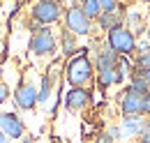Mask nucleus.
<instances>
[{
  "mask_svg": "<svg viewBox=\"0 0 150 143\" xmlns=\"http://www.w3.org/2000/svg\"><path fill=\"white\" fill-rule=\"evenodd\" d=\"M65 81L69 88H88L95 81V65L88 49H79V53L65 62Z\"/></svg>",
  "mask_w": 150,
  "mask_h": 143,
  "instance_id": "nucleus-1",
  "label": "nucleus"
},
{
  "mask_svg": "<svg viewBox=\"0 0 150 143\" xmlns=\"http://www.w3.org/2000/svg\"><path fill=\"white\" fill-rule=\"evenodd\" d=\"M136 35L132 33L127 25H118V28H113L106 33V46L113 49L115 53L120 55V58H132V55L136 53Z\"/></svg>",
  "mask_w": 150,
  "mask_h": 143,
  "instance_id": "nucleus-2",
  "label": "nucleus"
},
{
  "mask_svg": "<svg viewBox=\"0 0 150 143\" xmlns=\"http://www.w3.org/2000/svg\"><path fill=\"white\" fill-rule=\"evenodd\" d=\"M30 16L42 25H51L65 16V7L60 0H35V5L30 7Z\"/></svg>",
  "mask_w": 150,
  "mask_h": 143,
  "instance_id": "nucleus-3",
  "label": "nucleus"
},
{
  "mask_svg": "<svg viewBox=\"0 0 150 143\" xmlns=\"http://www.w3.org/2000/svg\"><path fill=\"white\" fill-rule=\"evenodd\" d=\"M62 21H65L62 28L69 30V33L76 35V37H90V33H93V28H95V23L81 12V7H72V5L65 9Z\"/></svg>",
  "mask_w": 150,
  "mask_h": 143,
  "instance_id": "nucleus-4",
  "label": "nucleus"
},
{
  "mask_svg": "<svg viewBox=\"0 0 150 143\" xmlns=\"http://www.w3.org/2000/svg\"><path fill=\"white\" fill-rule=\"evenodd\" d=\"M56 49H58V39L49 25L42 28L39 33H33V37H30V53L39 55V58H46V55L56 53Z\"/></svg>",
  "mask_w": 150,
  "mask_h": 143,
  "instance_id": "nucleus-5",
  "label": "nucleus"
},
{
  "mask_svg": "<svg viewBox=\"0 0 150 143\" xmlns=\"http://www.w3.org/2000/svg\"><path fill=\"white\" fill-rule=\"evenodd\" d=\"M0 132L9 139V141H21L25 136V122L19 118V113L14 111H2L0 113Z\"/></svg>",
  "mask_w": 150,
  "mask_h": 143,
  "instance_id": "nucleus-6",
  "label": "nucleus"
},
{
  "mask_svg": "<svg viewBox=\"0 0 150 143\" xmlns=\"http://www.w3.org/2000/svg\"><path fill=\"white\" fill-rule=\"evenodd\" d=\"M90 102H93V92H90V88H69L67 92H65V99H62L65 108L72 111V113L86 111V108L90 106Z\"/></svg>",
  "mask_w": 150,
  "mask_h": 143,
  "instance_id": "nucleus-7",
  "label": "nucleus"
},
{
  "mask_svg": "<svg viewBox=\"0 0 150 143\" xmlns=\"http://www.w3.org/2000/svg\"><path fill=\"white\" fill-rule=\"evenodd\" d=\"M12 97H14V106L19 111H35L37 108V88L33 83H19Z\"/></svg>",
  "mask_w": 150,
  "mask_h": 143,
  "instance_id": "nucleus-8",
  "label": "nucleus"
},
{
  "mask_svg": "<svg viewBox=\"0 0 150 143\" xmlns=\"http://www.w3.org/2000/svg\"><path fill=\"white\" fill-rule=\"evenodd\" d=\"M118 106H120V113L122 115H143V97L132 92L129 88H125L120 95H118Z\"/></svg>",
  "mask_w": 150,
  "mask_h": 143,
  "instance_id": "nucleus-9",
  "label": "nucleus"
},
{
  "mask_svg": "<svg viewBox=\"0 0 150 143\" xmlns=\"http://www.w3.org/2000/svg\"><path fill=\"white\" fill-rule=\"evenodd\" d=\"M118 62H120V55L115 53L113 49H109L106 44H102V46L97 49L95 58H93L95 74H97V72H106V69H115V67H118Z\"/></svg>",
  "mask_w": 150,
  "mask_h": 143,
  "instance_id": "nucleus-10",
  "label": "nucleus"
},
{
  "mask_svg": "<svg viewBox=\"0 0 150 143\" xmlns=\"http://www.w3.org/2000/svg\"><path fill=\"white\" fill-rule=\"evenodd\" d=\"M125 5H118V9L115 12H102L99 18L95 21V25L99 28V30H104V33H109L113 28H118V25H125Z\"/></svg>",
  "mask_w": 150,
  "mask_h": 143,
  "instance_id": "nucleus-11",
  "label": "nucleus"
},
{
  "mask_svg": "<svg viewBox=\"0 0 150 143\" xmlns=\"http://www.w3.org/2000/svg\"><path fill=\"white\" fill-rule=\"evenodd\" d=\"M146 115H122V120H120V129H122V136L125 139H132V141H136L139 136H141V132H143V127H146Z\"/></svg>",
  "mask_w": 150,
  "mask_h": 143,
  "instance_id": "nucleus-12",
  "label": "nucleus"
},
{
  "mask_svg": "<svg viewBox=\"0 0 150 143\" xmlns=\"http://www.w3.org/2000/svg\"><path fill=\"white\" fill-rule=\"evenodd\" d=\"M53 79L51 76H42V86L37 90V106H49L51 104V95H53Z\"/></svg>",
  "mask_w": 150,
  "mask_h": 143,
  "instance_id": "nucleus-13",
  "label": "nucleus"
},
{
  "mask_svg": "<svg viewBox=\"0 0 150 143\" xmlns=\"http://www.w3.org/2000/svg\"><path fill=\"white\" fill-rule=\"evenodd\" d=\"M60 46H62V55L69 60L72 55L79 53V44H76V35H72L69 30H65L62 28V33H60Z\"/></svg>",
  "mask_w": 150,
  "mask_h": 143,
  "instance_id": "nucleus-14",
  "label": "nucleus"
},
{
  "mask_svg": "<svg viewBox=\"0 0 150 143\" xmlns=\"http://www.w3.org/2000/svg\"><path fill=\"white\" fill-rule=\"evenodd\" d=\"M127 81H129V83H127V88H129L132 92H136V95H141V97L150 92V86H148V81L143 79V74H136V72H132Z\"/></svg>",
  "mask_w": 150,
  "mask_h": 143,
  "instance_id": "nucleus-15",
  "label": "nucleus"
},
{
  "mask_svg": "<svg viewBox=\"0 0 150 143\" xmlns=\"http://www.w3.org/2000/svg\"><path fill=\"white\" fill-rule=\"evenodd\" d=\"M79 7H81V12L90 18L93 23L99 18V14H102V7H99V2H97V0H81V5H79Z\"/></svg>",
  "mask_w": 150,
  "mask_h": 143,
  "instance_id": "nucleus-16",
  "label": "nucleus"
},
{
  "mask_svg": "<svg viewBox=\"0 0 150 143\" xmlns=\"http://www.w3.org/2000/svg\"><path fill=\"white\" fill-rule=\"evenodd\" d=\"M102 12H115L118 9V0H97Z\"/></svg>",
  "mask_w": 150,
  "mask_h": 143,
  "instance_id": "nucleus-17",
  "label": "nucleus"
},
{
  "mask_svg": "<svg viewBox=\"0 0 150 143\" xmlns=\"http://www.w3.org/2000/svg\"><path fill=\"white\" fill-rule=\"evenodd\" d=\"M134 143H150V118L146 120V127H143L141 136H139V139H136Z\"/></svg>",
  "mask_w": 150,
  "mask_h": 143,
  "instance_id": "nucleus-18",
  "label": "nucleus"
},
{
  "mask_svg": "<svg viewBox=\"0 0 150 143\" xmlns=\"http://www.w3.org/2000/svg\"><path fill=\"white\" fill-rule=\"evenodd\" d=\"M106 132L113 136V141H120V139H125L122 136V129H120V125H111V127H106Z\"/></svg>",
  "mask_w": 150,
  "mask_h": 143,
  "instance_id": "nucleus-19",
  "label": "nucleus"
},
{
  "mask_svg": "<svg viewBox=\"0 0 150 143\" xmlns=\"http://www.w3.org/2000/svg\"><path fill=\"white\" fill-rule=\"evenodd\" d=\"M95 143H115V141H113V136H111V134H109V132L104 129V132H99V134L95 136Z\"/></svg>",
  "mask_w": 150,
  "mask_h": 143,
  "instance_id": "nucleus-20",
  "label": "nucleus"
},
{
  "mask_svg": "<svg viewBox=\"0 0 150 143\" xmlns=\"http://www.w3.org/2000/svg\"><path fill=\"white\" fill-rule=\"evenodd\" d=\"M9 95H12V90H9V86L2 81V83H0V104H5V102L9 99Z\"/></svg>",
  "mask_w": 150,
  "mask_h": 143,
  "instance_id": "nucleus-21",
  "label": "nucleus"
},
{
  "mask_svg": "<svg viewBox=\"0 0 150 143\" xmlns=\"http://www.w3.org/2000/svg\"><path fill=\"white\" fill-rule=\"evenodd\" d=\"M146 118H150V92L148 95H143V111H141Z\"/></svg>",
  "mask_w": 150,
  "mask_h": 143,
  "instance_id": "nucleus-22",
  "label": "nucleus"
},
{
  "mask_svg": "<svg viewBox=\"0 0 150 143\" xmlns=\"http://www.w3.org/2000/svg\"><path fill=\"white\" fill-rule=\"evenodd\" d=\"M19 143H37V139H35V136H30V134H25V136H23Z\"/></svg>",
  "mask_w": 150,
  "mask_h": 143,
  "instance_id": "nucleus-23",
  "label": "nucleus"
},
{
  "mask_svg": "<svg viewBox=\"0 0 150 143\" xmlns=\"http://www.w3.org/2000/svg\"><path fill=\"white\" fill-rule=\"evenodd\" d=\"M0 143H12V141H9V139H7V136H5L2 132H0Z\"/></svg>",
  "mask_w": 150,
  "mask_h": 143,
  "instance_id": "nucleus-24",
  "label": "nucleus"
},
{
  "mask_svg": "<svg viewBox=\"0 0 150 143\" xmlns=\"http://www.w3.org/2000/svg\"><path fill=\"white\" fill-rule=\"evenodd\" d=\"M143 79L148 81V86H150V69H146V72H143Z\"/></svg>",
  "mask_w": 150,
  "mask_h": 143,
  "instance_id": "nucleus-25",
  "label": "nucleus"
},
{
  "mask_svg": "<svg viewBox=\"0 0 150 143\" xmlns=\"http://www.w3.org/2000/svg\"><path fill=\"white\" fill-rule=\"evenodd\" d=\"M5 60V49H0V62Z\"/></svg>",
  "mask_w": 150,
  "mask_h": 143,
  "instance_id": "nucleus-26",
  "label": "nucleus"
},
{
  "mask_svg": "<svg viewBox=\"0 0 150 143\" xmlns=\"http://www.w3.org/2000/svg\"><path fill=\"white\" fill-rule=\"evenodd\" d=\"M0 83H2V67H0Z\"/></svg>",
  "mask_w": 150,
  "mask_h": 143,
  "instance_id": "nucleus-27",
  "label": "nucleus"
},
{
  "mask_svg": "<svg viewBox=\"0 0 150 143\" xmlns=\"http://www.w3.org/2000/svg\"><path fill=\"white\" fill-rule=\"evenodd\" d=\"M146 35H148V42H150V30H148V33H146Z\"/></svg>",
  "mask_w": 150,
  "mask_h": 143,
  "instance_id": "nucleus-28",
  "label": "nucleus"
},
{
  "mask_svg": "<svg viewBox=\"0 0 150 143\" xmlns=\"http://www.w3.org/2000/svg\"><path fill=\"white\" fill-rule=\"evenodd\" d=\"M51 143H60V141H58V139H53V141H51Z\"/></svg>",
  "mask_w": 150,
  "mask_h": 143,
  "instance_id": "nucleus-29",
  "label": "nucleus"
},
{
  "mask_svg": "<svg viewBox=\"0 0 150 143\" xmlns=\"http://www.w3.org/2000/svg\"><path fill=\"white\" fill-rule=\"evenodd\" d=\"M148 30H150V18H148Z\"/></svg>",
  "mask_w": 150,
  "mask_h": 143,
  "instance_id": "nucleus-30",
  "label": "nucleus"
},
{
  "mask_svg": "<svg viewBox=\"0 0 150 143\" xmlns=\"http://www.w3.org/2000/svg\"><path fill=\"white\" fill-rule=\"evenodd\" d=\"M141 2H150V0H141Z\"/></svg>",
  "mask_w": 150,
  "mask_h": 143,
  "instance_id": "nucleus-31",
  "label": "nucleus"
},
{
  "mask_svg": "<svg viewBox=\"0 0 150 143\" xmlns=\"http://www.w3.org/2000/svg\"><path fill=\"white\" fill-rule=\"evenodd\" d=\"M0 28H2V25H0Z\"/></svg>",
  "mask_w": 150,
  "mask_h": 143,
  "instance_id": "nucleus-32",
  "label": "nucleus"
}]
</instances>
